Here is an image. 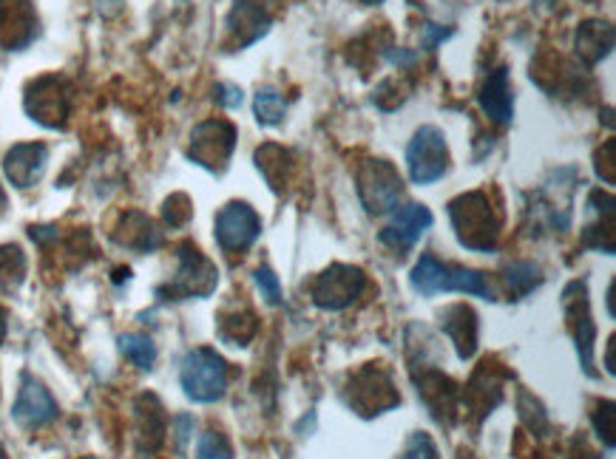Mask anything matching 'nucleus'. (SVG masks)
Here are the masks:
<instances>
[{
  "label": "nucleus",
  "mask_w": 616,
  "mask_h": 459,
  "mask_svg": "<svg viewBox=\"0 0 616 459\" xmlns=\"http://www.w3.org/2000/svg\"><path fill=\"white\" fill-rule=\"evenodd\" d=\"M563 306H565V318L574 332V344H577L579 366L588 377H597L594 369V344H597V326L590 320L588 309V293H585L583 280H574L572 287L563 293Z\"/></svg>",
  "instance_id": "11"
},
{
  "label": "nucleus",
  "mask_w": 616,
  "mask_h": 459,
  "mask_svg": "<svg viewBox=\"0 0 616 459\" xmlns=\"http://www.w3.org/2000/svg\"><path fill=\"white\" fill-rule=\"evenodd\" d=\"M517 406H521V417L526 420V426L532 428V431H546L548 428L546 408L539 406L528 391H521V402H517Z\"/></svg>",
  "instance_id": "33"
},
{
  "label": "nucleus",
  "mask_w": 616,
  "mask_h": 459,
  "mask_svg": "<svg viewBox=\"0 0 616 459\" xmlns=\"http://www.w3.org/2000/svg\"><path fill=\"white\" fill-rule=\"evenodd\" d=\"M29 233H32L34 242H52V238H58V230L54 227H32Z\"/></svg>",
  "instance_id": "39"
},
{
  "label": "nucleus",
  "mask_w": 616,
  "mask_h": 459,
  "mask_svg": "<svg viewBox=\"0 0 616 459\" xmlns=\"http://www.w3.org/2000/svg\"><path fill=\"white\" fill-rule=\"evenodd\" d=\"M3 335H7V315L0 309V340H3Z\"/></svg>",
  "instance_id": "40"
},
{
  "label": "nucleus",
  "mask_w": 616,
  "mask_h": 459,
  "mask_svg": "<svg viewBox=\"0 0 616 459\" xmlns=\"http://www.w3.org/2000/svg\"><path fill=\"white\" fill-rule=\"evenodd\" d=\"M38 34L32 0H0V45L9 51L27 49Z\"/></svg>",
  "instance_id": "15"
},
{
  "label": "nucleus",
  "mask_w": 616,
  "mask_h": 459,
  "mask_svg": "<svg viewBox=\"0 0 616 459\" xmlns=\"http://www.w3.org/2000/svg\"><path fill=\"white\" fill-rule=\"evenodd\" d=\"M256 332L259 324L251 309H236L231 315H222V320H219V338L231 346H248L256 338Z\"/></svg>",
  "instance_id": "25"
},
{
  "label": "nucleus",
  "mask_w": 616,
  "mask_h": 459,
  "mask_svg": "<svg viewBox=\"0 0 616 459\" xmlns=\"http://www.w3.org/2000/svg\"><path fill=\"white\" fill-rule=\"evenodd\" d=\"M213 100L219 102V105H222V109H239V105H242V89H239V85H231V83H219L216 89H213Z\"/></svg>",
  "instance_id": "36"
},
{
  "label": "nucleus",
  "mask_w": 616,
  "mask_h": 459,
  "mask_svg": "<svg viewBox=\"0 0 616 459\" xmlns=\"http://www.w3.org/2000/svg\"><path fill=\"white\" fill-rule=\"evenodd\" d=\"M236 147V128L228 120H208L193 128L188 156L200 167L222 173Z\"/></svg>",
  "instance_id": "8"
},
{
  "label": "nucleus",
  "mask_w": 616,
  "mask_h": 459,
  "mask_svg": "<svg viewBox=\"0 0 616 459\" xmlns=\"http://www.w3.org/2000/svg\"><path fill=\"white\" fill-rule=\"evenodd\" d=\"M256 167L273 191H282L290 182V151L282 145H264L256 151Z\"/></svg>",
  "instance_id": "24"
},
{
  "label": "nucleus",
  "mask_w": 616,
  "mask_h": 459,
  "mask_svg": "<svg viewBox=\"0 0 616 459\" xmlns=\"http://www.w3.org/2000/svg\"><path fill=\"white\" fill-rule=\"evenodd\" d=\"M614 49V29L603 20H588L577 29V54L588 65H597Z\"/></svg>",
  "instance_id": "22"
},
{
  "label": "nucleus",
  "mask_w": 616,
  "mask_h": 459,
  "mask_svg": "<svg viewBox=\"0 0 616 459\" xmlns=\"http://www.w3.org/2000/svg\"><path fill=\"white\" fill-rule=\"evenodd\" d=\"M180 382L193 402H216L228 391V364L208 346L191 349L182 357Z\"/></svg>",
  "instance_id": "3"
},
{
  "label": "nucleus",
  "mask_w": 616,
  "mask_h": 459,
  "mask_svg": "<svg viewBox=\"0 0 616 459\" xmlns=\"http://www.w3.org/2000/svg\"><path fill=\"white\" fill-rule=\"evenodd\" d=\"M114 238L120 244H125V247L140 249V253H151V249L160 247L162 242L160 230L151 224V218L142 216V213H129L120 233H114Z\"/></svg>",
  "instance_id": "23"
},
{
  "label": "nucleus",
  "mask_w": 616,
  "mask_h": 459,
  "mask_svg": "<svg viewBox=\"0 0 616 459\" xmlns=\"http://www.w3.org/2000/svg\"><path fill=\"white\" fill-rule=\"evenodd\" d=\"M463 400L469 402L472 411H477V417L492 415L503 400V382L495 377V369L488 364H483V369L472 377V382L463 391Z\"/></svg>",
  "instance_id": "21"
},
{
  "label": "nucleus",
  "mask_w": 616,
  "mask_h": 459,
  "mask_svg": "<svg viewBox=\"0 0 616 459\" xmlns=\"http://www.w3.org/2000/svg\"><path fill=\"white\" fill-rule=\"evenodd\" d=\"M406 167L412 185H435L450 167V145L446 134L435 125H421L406 145Z\"/></svg>",
  "instance_id": "4"
},
{
  "label": "nucleus",
  "mask_w": 616,
  "mask_h": 459,
  "mask_svg": "<svg viewBox=\"0 0 616 459\" xmlns=\"http://www.w3.org/2000/svg\"><path fill=\"white\" fill-rule=\"evenodd\" d=\"M506 280L508 287H512V293L517 295V298H523V295H528L534 287L543 284V275H539V267L534 262H514L508 264Z\"/></svg>",
  "instance_id": "29"
},
{
  "label": "nucleus",
  "mask_w": 616,
  "mask_h": 459,
  "mask_svg": "<svg viewBox=\"0 0 616 459\" xmlns=\"http://www.w3.org/2000/svg\"><path fill=\"white\" fill-rule=\"evenodd\" d=\"M441 329L443 335L455 344L457 357L461 360H472L477 355V315L472 306L466 304H452L441 313Z\"/></svg>",
  "instance_id": "18"
},
{
  "label": "nucleus",
  "mask_w": 616,
  "mask_h": 459,
  "mask_svg": "<svg viewBox=\"0 0 616 459\" xmlns=\"http://www.w3.org/2000/svg\"><path fill=\"white\" fill-rule=\"evenodd\" d=\"M415 382H417V395L424 397L426 408H430L435 420L441 422L455 420L457 397H461V391H457V386L450 380V377L437 369H424L421 371V380L415 377Z\"/></svg>",
  "instance_id": "17"
},
{
  "label": "nucleus",
  "mask_w": 616,
  "mask_h": 459,
  "mask_svg": "<svg viewBox=\"0 0 616 459\" xmlns=\"http://www.w3.org/2000/svg\"><path fill=\"white\" fill-rule=\"evenodd\" d=\"M83 459H97V457H83Z\"/></svg>",
  "instance_id": "41"
},
{
  "label": "nucleus",
  "mask_w": 616,
  "mask_h": 459,
  "mask_svg": "<svg viewBox=\"0 0 616 459\" xmlns=\"http://www.w3.org/2000/svg\"><path fill=\"white\" fill-rule=\"evenodd\" d=\"M386 60H390L392 65H398V69H406V65L415 63L417 54H415V51L398 49V51H386Z\"/></svg>",
  "instance_id": "38"
},
{
  "label": "nucleus",
  "mask_w": 616,
  "mask_h": 459,
  "mask_svg": "<svg viewBox=\"0 0 616 459\" xmlns=\"http://www.w3.org/2000/svg\"><path fill=\"white\" fill-rule=\"evenodd\" d=\"M219 273L211 262L193 244L180 247V269L174 280H168L160 295L168 300H185V298H208L216 289Z\"/></svg>",
  "instance_id": "6"
},
{
  "label": "nucleus",
  "mask_w": 616,
  "mask_h": 459,
  "mask_svg": "<svg viewBox=\"0 0 616 459\" xmlns=\"http://www.w3.org/2000/svg\"><path fill=\"white\" fill-rule=\"evenodd\" d=\"M253 278H256V287L262 289V298H267L270 306L282 304V284H279V275L273 269L259 267Z\"/></svg>",
  "instance_id": "35"
},
{
  "label": "nucleus",
  "mask_w": 616,
  "mask_h": 459,
  "mask_svg": "<svg viewBox=\"0 0 616 459\" xmlns=\"http://www.w3.org/2000/svg\"><path fill=\"white\" fill-rule=\"evenodd\" d=\"M450 218L457 233V242L463 247L475 249V253H492L495 249L501 224H497L486 193H463V196L452 198Z\"/></svg>",
  "instance_id": "2"
},
{
  "label": "nucleus",
  "mask_w": 616,
  "mask_h": 459,
  "mask_svg": "<svg viewBox=\"0 0 616 459\" xmlns=\"http://www.w3.org/2000/svg\"><path fill=\"white\" fill-rule=\"evenodd\" d=\"M23 109L38 125L43 128H63L69 120L71 91L63 76H40L27 89Z\"/></svg>",
  "instance_id": "10"
},
{
  "label": "nucleus",
  "mask_w": 616,
  "mask_h": 459,
  "mask_svg": "<svg viewBox=\"0 0 616 459\" xmlns=\"http://www.w3.org/2000/svg\"><path fill=\"white\" fill-rule=\"evenodd\" d=\"M284 111H287V105H284V96L276 85H262V89L256 91V100H253V114H256L259 125H264V128L282 125Z\"/></svg>",
  "instance_id": "26"
},
{
  "label": "nucleus",
  "mask_w": 616,
  "mask_h": 459,
  "mask_svg": "<svg viewBox=\"0 0 616 459\" xmlns=\"http://www.w3.org/2000/svg\"><path fill=\"white\" fill-rule=\"evenodd\" d=\"M191 198L185 196V193H174V196L168 198L165 207H162V216H165V222L171 224V227H180V224H185L188 218H191Z\"/></svg>",
  "instance_id": "34"
},
{
  "label": "nucleus",
  "mask_w": 616,
  "mask_h": 459,
  "mask_svg": "<svg viewBox=\"0 0 616 459\" xmlns=\"http://www.w3.org/2000/svg\"><path fill=\"white\" fill-rule=\"evenodd\" d=\"M165 440V408L154 395L137 400V446L140 451L154 453Z\"/></svg>",
  "instance_id": "20"
},
{
  "label": "nucleus",
  "mask_w": 616,
  "mask_h": 459,
  "mask_svg": "<svg viewBox=\"0 0 616 459\" xmlns=\"http://www.w3.org/2000/svg\"><path fill=\"white\" fill-rule=\"evenodd\" d=\"M401 193H404V185H401L398 171L386 160H370L359 171V196L366 213L384 216L392 207H398Z\"/></svg>",
  "instance_id": "9"
},
{
  "label": "nucleus",
  "mask_w": 616,
  "mask_h": 459,
  "mask_svg": "<svg viewBox=\"0 0 616 459\" xmlns=\"http://www.w3.org/2000/svg\"><path fill=\"white\" fill-rule=\"evenodd\" d=\"M435 224V216H432V211L426 207V204H404L395 216H392V222L386 224L384 230H381V244H386L390 249H398V253H406V249L415 247L421 238H424L426 230Z\"/></svg>",
  "instance_id": "13"
},
{
  "label": "nucleus",
  "mask_w": 616,
  "mask_h": 459,
  "mask_svg": "<svg viewBox=\"0 0 616 459\" xmlns=\"http://www.w3.org/2000/svg\"><path fill=\"white\" fill-rule=\"evenodd\" d=\"M259 236H262V218L248 202H231L216 213V242L225 253H244Z\"/></svg>",
  "instance_id": "12"
},
{
  "label": "nucleus",
  "mask_w": 616,
  "mask_h": 459,
  "mask_svg": "<svg viewBox=\"0 0 616 459\" xmlns=\"http://www.w3.org/2000/svg\"><path fill=\"white\" fill-rule=\"evenodd\" d=\"M347 402L361 417H378L398 406L401 395L392 382L390 371H384L381 366H364L350 377Z\"/></svg>",
  "instance_id": "5"
},
{
  "label": "nucleus",
  "mask_w": 616,
  "mask_h": 459,
  "mask_svg": "<svg viewBox=\"0 0 616 459\" xmlns=\"http://www.w3.org/2000/svg\"><path fill=\"white\" fill-rule=\"evenodd\" d=\"M196 459H233L231 442L225 440V434L205 431L196 442Z\"/></svg>",
  "instance_id": "30"
},
{
  "label": "nucleus",
  "mask_w": 616,
  "mask_h": 459,
  "mask_svg": "<svg viewBox=\"0 0 616 459\" xmlns=\"http://www.w3.org/2000/svg\"><path fill=\"white\" fill-rule=\"evenodd\" d=\"M398 459H441V453H437L435 442H432V437L426 431H415L406 440L404 451H401Z\"/></svg>",
  "instance_id": "31"
},
{
  "label": "nucleus",
  "mask_w": 616,
  "mask_h": 459,
  "mask_svg": "<svg viewBox=\"0 0 616 459\" xmlns=\"http://www.w3.org/2000/svg\"><path fill=\"white\" fill-rule=\"evenodd\" d=\"M477 102H481L483 114L488 116L497 125H506L512 122L514 116V94H512V83H508V69L501 65L492 74L486 76L481 94H477Z\"/></svg>",
  "instance_id": "19"
},
{
  "label": "nucleus",
  "mask_w": 616,
  "mask_h": 459,
  "mask_svg": "<svg viewBox=\"0 0 616 459\" xmlns=\"http://www.w3.org/2000/svg\"><path fill=\"white\" fill-rule=\"evenodd\" d=\"M12 417L20 428H40L58 417V402L43 382L34 380L32 375H23L18 400L12 406Z\"/></svg>",
  "instance_id": "14"
},
{
  "label": "nucleus",
  "mask_w": 616,
  "mask_h": 459,
  "mask_svg": "<svg viewBox=\"0 0 616 459\" xmlns=\"http://www.w3.org/2000/svg\"><path fill=\"white\" fill-rule=\"evenodd\" d=\"M0 202H3V196H0Z\"/></svg>",
  "instance_id": "42"
},
{
  "label": "nucleus",
  "mask_w": 616,
  "mask_h": 459,
  "mask_svg": "<svg viewBox=\"0 0 616 459\" xmlns=\"http://www.w3.org/2000/svg\"><path fill=\"white\" fill-rule=\"evenodd\" d=\"M412 289L424 298L437 293H466L475 298H492V289L486 284V275L469 267H455V264L437 262L435 255H421V262L412 267Z\"/></svg>",
  "instance_id": "1"
},
{
  "label": "nucleus",
  "mask_w": 616,
  "mask_h": 459,
  "mask_svg": "<svg viewBox=\"0 0 616 459\" xmlns=\"http://www.w3.org/2000/svg\"><path fill=\"white\" fill-rule=\"evenodd\" d=\"M594 428H597V434L605 440V446L614 448V434H616L614 402L610 400L597 402V411H594Z\"/></svg>",
  "instance_id": "32"
},
{
  "label": "nucleus",
  "mask_w": 616,
  "mask_h": 459,
  "mask_svg": "<svg viewBox=\"0 0 616 459\" xmlns=\"http://www.w3.org/2000/svg\"><path fill=\"white\" fill-rule=\"evenodd\" d=\"M23 278H27V255L14 244L0 247V289H18Z\"/></svg>",
  "instance_id": "28"
},
{
  "label": "nucleus",
  "mask_w": 616,
  "mask_h": 459,
  "mask_svg": "<svg viewBox=\"0 0 616 459\" xmlns=\"http://www.w3.org/2000/svg\"><path fill=\"white\" fill-rule=\"evenodd\" d=\"M120 351L129 357L137 369H154L156 346L154 340L148 338V335H142V332H125V335H120Z\"/></svg>",
  "instance_id": "27"
},
{
  "label": "nucleus",
  "mask_w": 616,
  "mask_h": 459,
  "mask_svg": "<svg viewBox=\"0 0 616 459\" xmlns=\"http://www.w3.org/2000/svg\"><path fill=\"white\" fill-rule=\"evenodd\" d=\"M46 165H49V147L40 142H20L9 147L3 173L14 187H34L43 178Z\"/></svg>",
  "instance_id": "16"
},
{
  "label": "nucleus",
  "mask_w": 616,
  "mask_h": 459,
  "mask_svg": "<svg viewBox=\"0 0 616 459\" xmlns=\"http://www.w3.org/2000/svg\"><path fill=\"white\" fill-rule=\"evenodd\" d=\"M366 287V275L364 269L350 267V264H330L319 278L313 280V304L319 309H327V313H341L347 309L353 300L361 298Z\"/></svg>",
  "instance_id": "7"
},
{
  "label": "nucleus",
  "mask_w": 616,
  "mask_h": 459,
  "mask_svg": "<svg viewBox=\"0 0 616 459\" xmlns=\"http://www.w3.org/2000/svg\"><path fill=\"white\" fill-rule=\"evenodd\" d=\"M452 38V29H443V26L437 23H424L421 26V45L424 49H437V45L443 43V40Z\"/></svg>",
  "instance_id": "37"
}]
</instances>
